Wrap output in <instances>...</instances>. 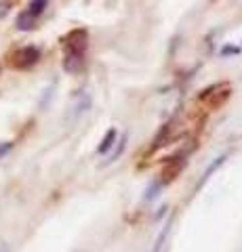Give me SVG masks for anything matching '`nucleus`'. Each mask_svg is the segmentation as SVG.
<instances>
[{
	"mask_svg": "<svg viewBox=\"0 0 242 252\" xmlns=\"http://www.w3.org/2000/svg\"><path fill=\"white\" fill-rule=\"evenodd\" d=\"M230 97H232V84L219 82V84H213V86H208V89L202 91L198 94V101L202 105H207L208 109H217V107H221Z\"/></svg>",
	"mask_w": 242,
	"mask_h": 252,
	"instance_id": "f257e3e1",
	"label": "nucleus"
},
{
	"mask_svg": "<svg viewBox=\"0 0 242 252\" xmlns=\"http://www.w3.org/2000/svg\"><path fill=\"white\" fill-rule=\"evenodd\" d=\"M40 59V51L36 49V46H21L17 49L13 55H9V63L15 67V69H28L38 63Z\"/></svg>",
	"mask_w": 242,
	"mask_h": 252,
	"instance_id": "f03ea898",
	"label": "nucleus"
},
{
	"mask_svg": "<svg viewBox=\"0 0 242 252\" xmlns=\"http://www.w3.org/2000/svg\"><path fill=\"white\" fill-rule=\"evenodd\" d=\"M64 49L66 51H80L87 53V44H89V36L87 30H72L68 36H64Z\"/></svg>",
	"mask_w": 242,
	"mask_h": 252,
	"instance_id": "7ed1b4c3",
	"label": "nucleus"
},
{
	"mask_svg": "<svg viewBox=\"0 0 242 252\" xmlns=\"http://www.w3.org/2000/svg\"><path fill=\"white\" fill-rule=\"evenodd\" d=\"M183 166H185L183 158H171V160L160 170V181L158 183L160 185H169L171 181H175V177H179V172L183 170Z\"/></svg>",
	"mask_w": 242,
	"mask_h": 252,
	"instance_id": "20e7f679",
	"label": "nucleus"
},
{
	"mask_svg": "<svg viewBox=\"0 0 242 252\" xmlns=\"http://www.w3.org/2000/svg\"><path fill=\"white\" fill-rule=\"evenodd\" d=\"M84 67V53L80 51H66L64 55V69L68 74H78Z\"/></svg>",
	"mask_w": 242,
	"mask_h": 252,
	"instance_id": "39448f33",
	"label": "nucleus"
},
{
	"mask_svg": "<svg viewBox=\"0 0 242 252\" xmlns=\"http://www.w3.org/2000/svg\"><path fill=\"white\" fill-rule=\"evenodd\" d=\"M36 21H38V17H34L30 11H21L17 15V19H15V26H17V30H21V32H30V30L36 28Z\"/></svg>",
	"mask_w": 242,
	"mask_h": 252,
	"instance_id": "423d86ee",
	"label": "nucleus"
},
{
	"mask_svg": "<svg viewBox=\"0 0 242 252\" xmlns=\"http://www.w3.org/2000/svg\"><path fill=\"white\" fill-rule=\"evenodd\" d=\"M116 139H118V130H116V128H110V130L105 132V137L101 139V145L97 147V154H101V156L107 154V152L112 149V145L116 143Z\"/></svg>",
	"mask_w": 242,
	"mask_h": 252,
	"instance_id": "0eeeda50",
	"label": "nucleus"
},
{
	"mask_svg": "<svg viewBox=\"0 0 242 252\" xmlns=\"http://www.w3.org/2000/svg\"><path fill=\"white\" fill-rule=\"evenodd\" d=\"M89 107H91V99L87 97V94H80V101H78V105H74V107H72V114H69V118L74 120V118H78L80 114L87 112Z\"/></svg>",
	"mask_w": 242,
	"mask_h": 252,
	"instance_id": "6e6552de",
	"label": "nucleus"
},
{
	"mask_svg": "<svg viewBox=\"0 0 242 252\" xmlns=\"http://www.w3.org/2000/svg\"><path fill=\"white\" fill-rule=\"evenodd\" d=\"M127 135H122L120 139H116V143H114V152H110V156H107V162H116L118 158L122 156V152H124V143H127Z\"/></svg>",
	"mask_w": 242,
	"mask_h": 252,
	"instance_id": "1a4fd4ad",
	"label": "nucleus"
},
{
	"mask_svg": "<svg viewBox=\"0 0 242 252\" xmlns=\"http://www.w3.org/2000/svg\"><path fill=\"white\" fill-rule=\"evenodd\" d=\"M46 4H49V0H30V6H28V11L32 13L34 17H38V15H42V13H44Z\"/></svg>",
	"mask_w": 242,
	"mask_h": 252,
	"instance_id": "9d476101",
	"label": "nucleus"
},
{
	"mask_svg": "<svg viewBox=\"0 0 242 252\" xmlns=\"http://www.w3.org/2000/svg\"><path fill=\"white\" fill-rule=\"evenodd\" d=\"M171 233V220L165 225V229H162V233L158 235V240H156V244H154V250L152 252H160V248H162V244H165V240H167V235Z\"/></svg>",
	"mask_w": 242,
	"mask_h": 252,
	"instance_id": "9b49d317",
	"label": "nucleus"
},
{
	"mask_svg": "<svg viewBox=\"0 0 242 252\" xmlns=\"http://www.w3.org/2000/svg\"><path fill=\"white\" fill-rule=\"evenodd\" d=\"M223 160H225V156H221V158H217V160L213 162V164H210V166L207 168V172H205V175H202V181H200V183H205V181L210 177V175H213V172L217 170V168H219L221 166V164H223Z\"/></svg>",
	"mask_w": 242,
	"mask_h": 252,
	"instance_id": "f8f14e48",
	"label": "nucleus"
},
{
	"mask_svg": "<svg viewBox=\"0 0 242 252\" xmlns=\"http://www.w3.org/2000/svg\"><path fill=\"white\" fill-rule=\"evenodd\" d=\"M9 9H11V2H6V0H0V19H2L4 15L9 13Z\"/></svg>",
	"mask_w": 242,
	"mask_h": 252,
	"instance_id": "ddd939ff",
	"label": "nucleus"
},
{
	"mask_svg": "<svg viewBox=\"0 0 242 252\" xmlns=\"http://www.w3.org/2000/svg\"><path fill=\"white\" fill-rule=\"evenodd\" d=\"M13 149V143H9V141H4V143H0V158H2L4 154H9Z\"/></svg>",
	"mask_w": 242,
	"mask_h": 252,
	"instance_id": "4468645a",
	"label": "nucleus"
}]
</instances>
